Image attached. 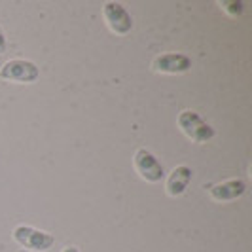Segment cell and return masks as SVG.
Returning a JSON list of instances; mask_svg holds the SVG:
<instances>
[{
    "instance_id": "obj_1",
    "label": "cell",
    "mask_w": 252,
    "mask_h": 252,
    "mask_svg": "<svg viewBox=\"0 0 252 252\" xmlns=\"http://www.w3.org/2000/svg\"><path fill=\"white\" fill-rule=\"evenodd\" d=\"M177 122L178 127L182 129V133L193 142H209L211 139H215V129L193 110H182L178 114Z\"/></svg>"
},
{
    "instance_id": "obj_2",
    "label": "cell",
    "mask_w": 252,
    "mask_h": 252,
    "mask_svg": "<svg viewBox=\"0 0 252 252\" xmlns=\"http://www.w3.org/2000/svg\"><path fill=\"white\" fill-rule=\"evenodd\" d=\"M13 239L15 243H19L21 247H25L29 251L34 252H46L50 251L55 243V237L48 233V231H42L32 226H17L13 229Z\"/></svg>"
},
{
    "instance_id": "obj_3",
    "label": "cell",
    "mask_w": 252,
    "mask_h": 252,
    "mask_svg": "<svg viewBox=\"0 0 252 252\" xmlns=\"http://www.w3.org/2000/svg\"><path fill=\"white\" fill-rule=\"evenodd\" d=\"M0 78L17 84H32L40 78V68L27 59H10L0 66Z\"/></svg>"
},
{
    "instance_id": "obj_4",
    "label": "cell",
    "mask_w": 252,
    "mask_h": 252,
    "mask_svg": "<svg viewBox=\"0 0 252 252\" xmlns=\"http://www.w3.org/2000/svg\"><path fill=\"white\" fill-rule=\"evenodd\" d=\"M102 15H104V21H106V25L110 27L112 32L120 34V36H126V34L131 32L133 17L126 10L124 4H120V2H106L102 6Z\"/></svg>"
},
{
    "instance_id": "obj_5",
    "label": "cell",
    "mask_w": 252,
    "mask_h": 252,
    "mask_svg": "<svg viewBox=\"0 0 252 252\" xmlns=\"http://www.w3.org/2000/svg\"><path fill=\"white\" fill-rule=\"evenodd\" d=\"M133 161H135V169H137V173L140 175L142 180H146V182H159V180H163V165L159 163V159L150 150L139 148V150L135 152V159Z\"/></svg>"
},
{
    "instance_id": "obj_6",
    "label": "cell",
    "mask_w": 252,
    "mask_h": 252,
    "mask_svg": "<svg viewBox=\"0 0 252 252\" xmlns=\"http://www.w3.org/2000/svg\"><path fill=\"white\" fill-rule=\"evenodd\" d=\"M152 68L159 74H182L191 68V59L184 53H163L152 61Z\"/></svg>"
},
{
    "instance_id": "obj_7",
    "label": "cell",
    "mask_w": 252,
    "mask_h": 252,
    "mask_svg": "<svg viewBox=\"0 0 252 252\" xmlns=\"http://www.w3.org/2000/svg\"><path fill=\"white\" fill-rule=\"evenodd\" d=\"M245 191H247V184L241 178H231V180L220 182V184H215V186L209 188L211 197L220 203L235 201V199H239Z\"/></svg>"
},
{
    "instance_id": "obj_8",
    "label": "cell",
    "mask_w": 252,
    "mask_h": 252,
    "mask_svg": "<svg viewBox=\"0 0 252 252\" xmlns=\"http://www.w3.org/2000/svg\"><path fill=\"white\" fill-rule=\"evenodd\" d=\"M191 177H193V171L189 169L188 165H178L173 169V173L167 178V193L171 197H177V195H182L186 189H188V184L191 182Z\"/></svg>"
},
{
    "instance_id": "obj_9",
    "label": "cell",
    "mask_w": 252,
    "mask_h": 252,
    "mask_svg": "<svg viewBox=\"0 0 252 252\" xmlns=\"http://www.w3.org/2000/svg\"><path fill=\"white\" fill-rule=\"evenodd\" d=\"M220 6L231 15H241L243 13V2H235V0L233 2H220Z\"/></svg>"
},
{
    "instance_id": "obj_10",
    "label": "cell",
    "mask_w": 252,
    "mask_h": 252,
    "mask_svg": "<svg viewBox=\"0 0 252 252\" xmlns=\"http://www.w3.org/2000/svg\"><path fill=\"white\" fill-rule=\"evenodd\" d=\"M8 48V42H6V36H4V31H2V27H0V55L6 51Z\"/></svg>"
},
{
    "instance_id": "obj_11",
    "label": "cell",
    "mask_w": 252,
    "mask_h": 252,
    "mask_svg": "<svg viewBox=\"0 0 252 252\" xmlns=\"http://www.w3.org/2000/svg\"><path fill=\"white\" fill-rule=\"evenodd\" d=\"M63 252H80V249L78 247H66Z\"/></svg>"
}]
</instances>
